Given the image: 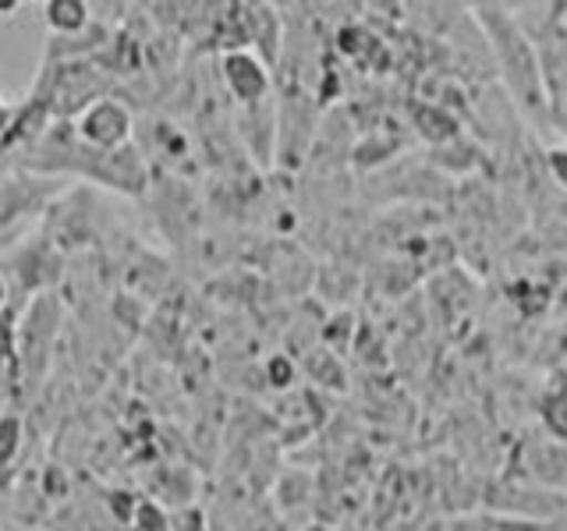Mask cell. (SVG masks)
Listing matches in <instances>:
<instances>
[{
  "label": "cell",
  "mask_w": 567,
  "mask_h": 531,
  "mask_svg": "<svg viewBox=\"0 0 567 531\" xmlns=\"http://www.w3.org/2000/svg\"><path fill=\"white\" fill-rule=\"evenodd\" d=\"M18 447H22V421L0 418V468L11 465V457H14Z\"/></svg>",
  "instance_id": "obj_6"
},
{
  "label": "cell",
  "mask_w": 567,
  "mask_h": 531,
  "mask_svg": "<svg viewBox=\"0 0 567 531\" xmlns=\"http://www.w3.org/2000/svg\"><path fill=\"white\" fill-rule=\"evenodd\" d=\"M486 35L496 50V58L504 64V75L511 79L514 96H518L532 114L543 111V71L536 64V50H532L528 35L522 32L518 18L507 14L504 8H478Z\"/></svg>",
  "instance_id": "obj_1"
},
{
  "label": "cell",
  "mask_w": 567,
  "mask_h": 531,
  "mask_svg": "<svg viewBox=\"0 0 567 531\" xmlns=\"http://www.w3.org/2000/svg\"><path fill=\"white\" fill-rule=\"evenodd\" d=\"M543 425H546V433L554 439L567 442V389H554V394H546Z\"/></svg>",
  "instance_id": "obj_5"
},
{
  "label": "cell",
  "mask_w": 567,
  "mask_h": 531,
  "mask_svg": "<svg viewBox=\"0 0 567 531\" xmlns=\"http://www.w3.org/2000/svg\"><path fill=\"white\" fill-rule=\"evenodd\" d=\"M220 71H224V82L230 88V96L245 106H256L266 100V88H270V67L262 64V58L248 50H235V53H224L220 61Z\"/></svg>",
  "instance_id": "obj_3"
},
{
  "label": "cell",
  "mask_w": 567,
  "mask_h": 531,
  "mask_svg": "<svg viewBox=\"0 0 567 531\" xmlns=\"http://www.w3.org/2000/svg\"><path fill=\"white\" fill-rule=\"evenodd\" d=\"M14 8H18V4H0V14H11Z\"/></svg>",
  "instance_id": "obj_11"
},
{
  "label": "cell",
  "mask_w": 567,
  "mask_h": 531,
  "mask_svg": "<svg viewBox=\"0 0 567 531\" xmlns=\"http://www.w3.org/2000/svg\"><path fill=\"white\" fill-rule=\"evenodd\" d=\"M93 8L82 4V0H50L47 4V25L58 35H79L85 25L93 22Z\"/></svg>",
  "instance_id": "obj_4"
},
{
  "label": "cell",
  "mask_w": 567,
  "mask_h": 531,
  "mask_svg": "<svg viewBox=\"0 0 567 531\" xmlns=\"http://www.w3.org/2000/svg\"><path fill=\"white\" fill-rule=\"evenodd\" d=\"M270 376H274L277 386H288V383H291V365L284 362V358H274V362H270Z\"/></svg>",
  "instance_id": "obj_8"
},
{
  "label": "cell",
  "mask_w": 567,
  "mask_h": 531,
  "mask_svg": "<svg viewBox=\"0 0 567 531\" xmlns=\"http://www.w3.org/2000/svg\"><path fill=\"white\" fill-rule=\"evenodd\" d=\"M8 128H11V111H8V103H4V96H0V142H4Z\"/></svg>",
  "instance_id": "obj_9"
},
{
  "label": "cell",
  "mask_w": 567,
  "mask_h": 531,
  "mask_svg": "<svg viewBox=\"0 0 567 531\" xmlns=\"http://www.w3.org/2000/svg\"><path fill=\"white\" fill-rule=\"evenodd\" d=\"M4 298H8V288H4V280H0V305H4Z\"/></svg>",
  "instance_id": "obj_10"
},
{
  "label": "cell",
  "mask_w": 567,
  "mask_h": 531,
  "mask_svg": "<svg viewBox=\"0 0 567 531\" xmlns=\"http://www.w3.org/2000/svg\"><path fill=\"white\" fill-rule=\"evenodd\" d=\"M549 170H554V177H557L560 185H567V149L549 153Z\"/></svg>",
  "instance_id": "obj_7"
},
{
  "label": "cell",
  "mask_w": 567,
  "mask_h": 531,
  "mask_svg": "<svg viewBox=\"0 0 567 531\" xmlns=\"http://www.w3.org/2000/svg\"><path fill=\"white\" fill-rule=\"evenodd\" d=\"M75 132L89 149L100 153H117L128 146L132 138V111L114 96H103L89 103L75 121Z\"/></svg>",
  "instance_id": "obj_2"
}]
</instances>
